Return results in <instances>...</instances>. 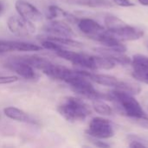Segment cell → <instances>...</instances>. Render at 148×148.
I'll return each mask as SVG.
<instances>
[{
  "instance_id": "obj_14",
  "label": "cell",
  "mask_w": 148,
  "mask_h": 148,
  "mask_svg": "<svg viewBox=\"0 0 148 148\" xmlns=\"http://www.w3.org/2000/svg\"><path fill=\"white\" fill-rule=\"evenodd\" d=\"M48 19L49 20H67L70 23H77L78 18L65 11L63 9L60 8L57 5H50L48 8Z\"/></svg>"
},
{
  "instance_id": "obj_29",
  "label": "cell",
  "mask_w": 148,
  "mask_h": 148,
  "mask_svg": "<svg viewBox=\"0 0 148 148\" xmlns=\"http://www.w3.org/2000/svg\"><path fill=\"white\" fill-rule=\"evenodd\" d=\"M147 147H148V140L147 141Z\"/></svg>"
},
{
  "instance_id": "obj_18",
  "label": "cell",
  "mask_w": 148,
  "mask_h": 148,
  "mask_svg": "<svg viewBox=\"0 0 148 148\" xmlns=\"http://www.w3.org/2000/svg\"><path fill=\"white\" fill-rule=\"evenodd\" d=\"M131 65L134 69L133 71H147L148 70V56L140 54L134 55L132 58Z\"/></svg>"
},
{
  "instance_id": "obj_15",
  "label": "cell",
  "mask_w": 148,
  "mask_h": 148,
  "mask_svg": "<svg viewBox=\"0 0 148 148\" xmlns=\"http://www.w3.org/2000/svg\"><path fill=\"white\" fill-rule=\"evenodd\" d=\"M93 70H111L116 63L104 56H92Z\"/></svg>"
},
{
  "instance_id": "obj_19",
  "label": "cell",
  "mask_w": 148,
  "mask_h": 148,
  "mask_svg": "<svg viewBox=\"0 0 148 148\" xmlns=\"http://www.w3.org/2000/svg\"><path fill=\"white\" fill-rule=\"evenodd\" d=\"M47 39L51 40L62 46H69V47H73V48H82L83 43L72 39L71 37H62V36H49Z\"/></svg>"
},
{
  "instance_id": "obj_27",
  "label": "cell",
  "mask_w": 148,
  "mask_h": 148,
  "mask_svg": "<svg viewBox=\"0 0 148 148\" xmlns=\"http://www.w3.org/2000/svg\"><path fill=\"white\" fill-rule=\"evenodd\" d=\"M4 10H5L4 3H3L2 1H0V16H1V15H3V13L4 12Z\"/></svg>"
},
{
  "instance_id": "obj_1",
  "label": "cell",
  "mask_w": 148,
  "mask_h": 148,
  "mask_svg": "<svg viewBox=\"0 0 148 148\" xmlns=\"http://www.w3.org/2000/svg\"><path fill=\"white\" fill-rule=\"evenodd\" d=\"M57 111L67 121L75 123L85 121L90 114V107L82 99L68 96L62 100Z\"/></svg>"
},
{
  "instance_id": "obj_2",
  "label": "cell",
  "mask_w": 148,
  "mask_h": 148,
  "mask_svg": "<svg viewBox=\"0 0 148 148\" xmlns=\"http://www.w3.org/2000/svg\"><path fill=\"white\" fill-rule=\"evenodd\" d=\"M108 93L112 97V101L116 102L122 114L127 116L132 121L136 119H148L147 114L134 95L115 88Z\"/></svg>"
},
{
  "instance_id": "obj_25",
  "label": "cell",
  "mask_w": 148,
  "mask_h": 148,
  "mask_svg": "<svg viewBox=\"0 0 148 148\" xmlns=\"http://www.w3.org/2000/svg\"><path fill=\"white\" fill-rule=\"evenodd\" d=\"M90 140L91 142L94 144V146L97 147H101V148H108L110 147L111 146L104 141H101V140H99V139H95V138H92L90 137Z\"/></svg>"
},
{
  "instance_id": "obj_16",
  "label": "cell",
  "mask_w": 148,
  "mask_h": 148,
  "mask_svg": "<svg viewBox=\"0 0 148 148\" xmlns=\"http://www.w3.org/2000/svg\"><path fill=\"white\" fill-rule=\"evenodd\" d=\"M69 3L88 8H111L114 3L109 0H67Z\"/></svg>"
},
{
  "instance_id": "obj_12",
  "label": "cell",
  "mask_w": 148,
  "mask_h": 148,
  "mask_svg": "<svg viewBox=\"0 0 148 148\" xmlns=\"http://www.w3.org/2000/svg\"><path fill=\"white\" fill-rule=\"evenodd\" d=\"M42 72L46 75H48L49 77L54 80L66 82V80L74 73V70H71L64 66L55 64L49 62L47 64V66L42 69Z\"/></svg>"
},
{
  "instance_id": "obj_3",
  "label": "cell",
  "mask_w": 148,
  "mask_h": 148,
  "mask_svg": "<svg viewBox=\"0 0 148 148\" xmlns=\"http://www.w3.org/2000/svg\"><path fill=\"white\" fill-rule=\"evenodd\" d=\"M65 82L70 86L73 91L83 97L91 100L100 99L103 101H112V97L109 93L105 94L96 90L91 81L82 75L79 70H74V73L66 80Z\"/></svg>"
},
{
  "instance_id": "obj_20",
  "label": "cell",
  "mask_w": 148,
  "mask_h": 148,
  "mask_svg": "<svg viewBox=\"0 0 148 148\" xmlns=\"http://www.w3.org/2000/svg\"><path fill=\"white\" fill-rule=\"evenodd\" d=\"M93 108L96 113L101 115H111L113 114L112 108L103 100H93Z\"/></svg>"
},
{
  "instance_id": "obj_30",
  "label": "cell",
  "mask_w": 148,
  "mask_h": 148,
  "mask_svg": "<svg viewBox=\"0 0 148 148\" xmlns=\"http://www.w3.org/2000/svg\"><path fill=\"white\" fill-rule=\"evenodd\" d=\"M147 48H148V42H147Z\"/></svg>"
},
{
  "instance_id": "obj_24",
  "label": "cell",
  "mask_w": 148,
  "mask_h": 148,
  "mask_svg": "<svg viewBox=\"0 0 148 148\" xmlns=\"http://www.w3.org/2000/svg\"><path fill=\"white\" fill-rule=\"evenodd\" d=\"M113 3L121 7H133L135 5L131 0H112Z\"/></svg>"
},
{
  "instance_id": "obj_22",
  "label": "cell",
  "mask_w": 148,
  "mask_h": 148,
  "mask_svg": "<svg viewBox=\"0 0 148 148\" xmlns=\"http://www.w3.org/2000/svg\"><path fill=\"white\" fill-rule=\"evenodd\" d=\"M13 41H0V54L7 53V52H13Z\"/></svg>"
},
{
  "instance_id": "obj_13",
  "label": "cell",
  "mask_w": 148,
  "mask_h": 148,
  "mask_svg": "<svg viewBox=\"0 0 148 148\" xmlns=\"http://www.w3.org/2000/svg\"><path fill=\"white\" fill-rule=\"evenodd\" d=\"M95 50L96 52H98L101 56H104L109 59H111L113 62H114L115 63L126 66L128 64H131L132 62V58L129 57L128 56L125 55L122 52H118L115 50H112L109 49L106 47H100V48H95Z\"/></svg>"
},
{
  "instance_id": "obj_6",
  "label": "cell",
  "mask_w": 148,
  "mask_h": 148,
  "mask_svg": "<svg viewBox=\"0 0 148 148\" xmlns=\"http://www.w3.org/2000/svg\"><path fill=\"white\" fill-rule=\"evenodd\" d=\"M15 8L20 16L34 23H38L42 19L41 11L26 0H16L15 3Z\"/></svg>"
},
{
  "instance_id": "obj_17",
  "label": "cell",
  "mask_w": 148,
  "mask_h": 148,
  "mask_svg": "<svg viewBox=\"0 0 148 148\" xmlns=\"http://www.w3.org/2000/svg\"><path fill=\"white\" fill-rule=\"evenodd\" d=\"M3 113L5 116L8 118L19 121V122H28L29 121V115L23 110L14 108V107H8L3 109Z\"/></svg>"
},
{
  "instance_id": "obj_23",
  "label": "cell",
  "mask_w": 148,
  "mask_h": 148,
  "mask_svg": "<svg viewBox=\"0 0 148 148\" xmlns=\"http://www.w3.org/2000/svg\"><path fill=\"white\" fill-rule=\"evenodd\" d=\"M17 81H18L17 76H14V75H8V76L0 75V85L1 84H10V83L16 82Z\"/></svg>"
},
{
  "instance_id": "obj_26",
  "label": "cell",
  "mask_w": 148,
  "mask_h": 148,
  "mask_svg": "<svg viewBox=\"0 0 148 148\" xmlns=\"http://www.w3.org/2000/svg\"><path fill=\"white\" fill-rule=\"evenodd\" d=\"M133 121L141 128L148 130V119H136L133 120Z\"/></svg>"
},
{
  "instance_id": "obj_7",
  "label": "cell",
  "mask_w": 148,
  "mask_h": 148,
  "mask_svg": "<svg viewBox=\"0 0 148 148\" xmlns=\"http://www.w3.org/2000/svg\"><path fill=\"white\" fill-rule=\"evenodd\" d=\"M108 31L121 41H136L140 39L145 34L143 29L128 25L126 23H124L121 26L115 29Z\"/></svg>"
},
{
  "instance_id": "obj_11",
  "label": "cell",
  "mask_w": 148,
  "mask_h": 148,
  "mask_svg": "<svg viewBox=\"0 0 148 148\" xmlns=\"http://www.w3.org/2000/svg\"><path fill=\"white\" fill-rule=\"evenodd\" d=\"M44 29L46 32L55 36L72 38L75 36L72 28L62 20H50V22L44 27Z\"/></svg>"
},
{
  "instance_id": "obj_10",
  "label": "cell",
  "mask_w": 148,
  "mask_h": 148,
  "mask_svg": "<svg viewBox=\"0 0 148 148\" xmlns=\"http://www.w3.org/2000/svg\"><path fill=\"white\" fill-rule=\"evenodd\" d=\"M82 75L86 76L88 79H89L91 82H94L97 84L111 87L115 89H118L121 84L122 80H119L117 77L110 75H105V74H96L93 72H88L85 70H79Z\"/></svg>"
},
{
  "instance_id": "obj_4",
  "label": "cell",
  "mask_w": 148,
  "mask_h": 148,
  "mask_svg": "<svg viewBox=\"0 0 148 148\" xmlns=\"http://www.w3.org/2000/svg\"><path fill=\"white\" fill-rule=\"evenodd\" d=\"M86 134L92 138L99 140H108L114 135V130L112 122L103 117L93 118L86 130Z\"/></svg>"
},
{
  "instance_id": "obj_8",
  "label": "cell",
  "mask_w": 148,
  "mask_h": 148,
  "mask_svg": "<svg viewBox=\"0 0 148 148\" xmlns=\"http://www.w3.org/2000/svg\"><path fill=\"white\" fill-rule=\"evenodd\" d=\"M77 26L82 33L95 41L100 35H101L107 29L95 20L88 17L79 19L77 22Z\"/></svg>"
},
{
  "instance_id": "obj_9",
  "label": "cell",
  "mask_w": 148,
  "mask_h": 148,
  "mask_svg": "<svg viewBox=\"0 0 148 148\" xmlns=\"http://www.w3.org/2000/svg\"><path fill=\"white\" fill-rule=\"evenodd\" d=\"M7 66L10 69L14 70L18 75L26 80L34 81L38 78V75L35 71V68H33L27 62H23L19 57H15L11 59L7 63Z\"/></svg>"
},
{
  "instance_id": "obj_28",
  "label": "cell",
  "mask_w": 148,
  "mask_h": 148,
  "mask_svg": "<svg viewBox=\"0 0 148 148\" xmlns=\"http://www.w3.org/2000/svg\"><path fill=\"white\" fill-rule=\"evenodd\" d=\"M139 3L144 6H148V0H138Z\"/></svg>"
},
{
  "instance_id": "obj_5",
  "label": "cell",
  "mask_w": 148,
  "mask_h": 148,
  "mask_svg": "<svg viewBox=\"0 0 148 148\" xmlns=\"http://www.w3.org/2000/svg\"><path fill=\"white\" fill-rule=\"evenodd\" d=\"M9 30L18 36H29L36 33L34 23L18 16H11L7 20Z\"/></svg>"
},
{
  "instance_id": "obj_21",
  "label": "cell",
  "mask_w": 148,
  "mask_h": 148,
  "mask_svg": "<svg viewBox=\"0 0 148 148\" xmlns=\"http://www.w3.org/2000/svg\"><path fill=\"white\" fill-rule=\"evenodd\" d=\"M132 76L143 83L148 84V70L147 71H141V72H136V71H133L132 72Z\"/></svg>"
}]
</instances>
